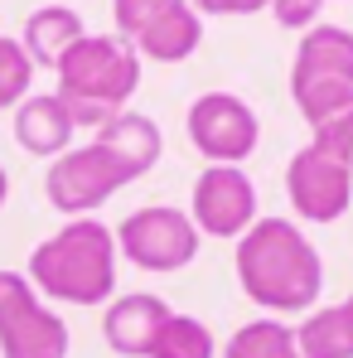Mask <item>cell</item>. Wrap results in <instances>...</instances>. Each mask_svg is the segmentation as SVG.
<instances>
[{"label": "cell", "instance_id": "4fadbf2b", "mask_svg": "<svg viewBox=\"0 0 353 358\" xmlns=\"http://www.w3.org/2000/svg\"><path fill=\"white\" fill-rule=\"evenodd\" d=\"M199 44H203V15L189 5V0H179L170 5L160 20H150L136 39H131V49L141 54V59H155V63H184L199 54Z\"/></svg>", "mask_w": 353, "mask_h": 358}, {"label": "cell", "instance_id": "ac0fdd59", "mask_svg": "<svg viewBox=\"0 0 353 358\" xmlns=\"http://www.w3.org/2000/svg\"><path fill=\"white\" fill-rule=\"evenodd\" d=\"M218 344H213V329L194 315H179L170 310V320L160 324L155 344H150V358H213Z\"/></svg>", "mask_w": 353, "mask_h": 358}, {"label": "cell", "instance_id": "9c48e42d", "mask_svg": "<svg viewBox=\"0 0 353 358\" xmlns=\"http://www.w3.org/2000/svg\"><path fill=\"white\" fill-rule=\"evenodd\" d=\"M286 199L305 223H339L353 208V170H344L319 145H305L286 165Z\"/></svg>", "mask_w": 353, "mask_h": 358}, {"label": "cell", "instance_id": "44dd1931", "mask_svg": "<svg viewBox=\"0 0 353 358\" xmlns=\"http://www.w3.org/2000/svg\"><path fill=\"white\" fill-rule=\"evenodd\" d=\"M170 5H179V0H112V20H117V34L131 44L150 20H160Z\"/></svg>", "mask_w": 353, "mask_h": 358}, {"label": "cell", "instance_id": "d4e9b609", "mask_svg": "<svg viewBox=\"0 0 353 358\" xmlns=\"http://www.w3.org/2000/svg\"><path fill=\"white\" fill-rule=\"evenodd\" d=\"M349 305H353V296H349Z\"/></svg>", "mask_w": 353, "mask_h": 358}, {"label": "cell", "instance_id": "52a82bcc", "mask_svg": "<svg viewBox=\"0 0 353 358\" xmlns=\"http://www.w3.org/2000/svg\"><path fill=\"white\" fill-rule=\"evenodd\" d=\"M126 184H131V175L117 165V155L92 136L87 145H68L59 160L49 165L44 194H49V203L59 213H68V218H92Z\"/></svg>", "mask_w": 353, "mask_h": 358}, {"label": "cell", "instance_id": "e0dca14e", "mask_svg": "<svg viewBox=\"0 0 353 358\" xmlns=\"http://www.w3.org/2000/svg\"><path fill=\"white\" fill-rule=\"evenodd\" d=\"M223 358H300V344H295V329L286 320L266 315V320L242 324L223 344Z\"/></svg>", "mask_w": 353, "mask_h": 358}, {"label": "cell", "instance_id": "5bb4252c", "mask_svg": "<svg viewBox=\"0 0 353 358\" xmlns=\"http://www.w3.org/2000/svg\"><path fill=\"white\" fill-rule=\"evenodd\" d=\"M87 34L82 15L73 5H39L24 15V29H20V44L24 54L34 59V68H59V59Z\"/></svg>", "mask_w": 353, "mask_h": 358}, {"label": "cell", "instance_id": "ba28073f", "mask_svg": "<svg viewBox=\"0 0 353 358\" xmlns=\"http://www.w3.org/2000/svg\"><path fill=\"white\" fill-rule=\"evenodd\" d=\"M184 131H189L194 150L208 165H242L257 150V141H261V121L237 92H203V97H194L189 117H184Z\"/></svg>", "mask_w": 353, "mask_h": 358}, {"label": "cell", "instance_id": "277c9868", "mask_svg": "<svg viewBox=\"0 0 353 358\" xmlns=\"http://www.w3.org/2000/svg\"><path fill=\"white\" fill-rule=\"evenodd\" d=\"M291 97L310 126L353 107V29L315 24L300 34L291 59Z\"/></svg>", "mask_w": 353, "mask_h": 358}, {"label": "cell", "instance_id": "30bf717a", "mask_svg": "<svg viewBox=\"0 0 353 358\" xmlns=\"http://www.w3.org/2000/svg\"><path fill=\"white\" fill-rule=\"evenodd\" d=\"M194 228L203 238L237 242L257 223V184L247 179L242 165H208L194 179V208H189Z\"/></svg>", "mask_w": 353, "mask_h": 358}, {"label": "cell", "instance_id": "d6986e66", "mask_svg": "<svg viewBox=\"0 0 353 358\" xmlns=\"http://www.w3.org/2000/svg\"><path fill=\"white\" fill-rule=\"evenodd\" d=\"M34 92V59L20 39L0 34V107H20Z\"/></svg>", "mask_w": 353, "mask_h": 358}, {"label": "cell", "instance_id": "cb8c5ba5", "mask_svg": "<svg viewBox=\"0 0 353 358\" xmlns=\"http://www.w3.org/2000/svg\"><path fill=\"white\" fill-rule=\"evenodd\" d=\"M5 199H10V175H5V165H0V208H5Z\"/></svg>", "mask_w": 353, "mask_h": 358}, {"label": "cell", "instance_id": "9a60e30c", "mask_svg": "<svg viewBox=\"0 0 353 358\" xmlns=\"http://www.w3.org/2000/svg\"><path fill=\"white\" fill-rule=\"evenodd\" d=\"M97 141L117 155V165L131 175V184L141 175H150L155 165H160V150H165V136H160V126L150 117H141V112H121L112 117L102 131H97Z\"/></svg>", "mask_w": 353, "mask_h": 358}, {"label": "cell", "instance_id": "8992f818", "mask_svg": "<svg viewBox=\"0 0 353 358\" xmlns=\"http://www.w3.org/2000/svg\"><path fill=\"white\" fill-rule=\"evenodd\" d=\"M0 358H68V324L24 271H0Z\"/></svg>", "mask_w": 353, "mask_h": 358}, {"label": "cell", "instance_id": "7c38bea8", "mask_svg": "<svg viewBox=\"0 0 353 358\" xmlns=\"http://www.w3.org/2000/svg\"><path fill=\"white\" fill-rule=\"evenodd\" d=\"M73 117L59 102V92H29L20 107H15V141L29 150V155H44V160H59L63 150L73 145Z\"/></svg>", "mask_w": 353, "mask_h": 358}, {"label": "cell", "instance_id": "2e32d148", "mask_svg": "<svg viewBox=\"0 0 353 358\" xmlns=\"http://www.w3.org/2000/svg\"><path fill=\"white\" fill-rule=\"evenodd\" d=\"M300 358H353V305H319L295 324Z\"/></svg>", "mask_w": 353, "mask_h": 358}, {"label": "cell", "instance_id": "3957f363", "mask_svg": "<svg viewBox=\"0 0 353 358\" xmlns=\"http://www.w3.org/2000/svg\"><path fill=\"white\" fill-rule=\"evenodd\" d=\"M59 102L68 107L73 126L102 131L141 87V54L121 34H82L59 59Z\"/></svg>", "mask_w": 353, "mask_h": 358}, {"label": "cell", "instance_id": "6da1fadb", "mask_svg": "<svg viewBox=\"0 0 353 358\" xmlns=\"http://www.w3.org/2000/svg\"><path fill=\"white\" fill-rule=\"evenodd\" d=\"M233 266L247 300L261 305L266 315L315 310V300L324 291V262H319L315 242L286 218H257L237 238Z\"/></svg>", "mask_w": 353, "mask_h": 358}, {"label": "cell", "instance_id": "603a6c76", "mask_svg": "<svg viewBox=\"0 0 353 358\" xmlns=\"http://www.w3.org/2000/svg\"><path fill=\"white\" fill-rule=\"evenodd\" d=\"M199 15H257L271 10V0H189Z\"/></svg>", "mask_w": 353, "mask_h": 358}, {"label": "cell", "instance_id": "7402d4cb", "mask_svg": "<svg viewBox=\"0 0 353 358\" xmlns=\"http://www.w3.org/2000/svg\"><path fill=\"white\" fill-rule=\"evenodd\" d=\"M329 0H271V15H276V24H286V29H315L319 24V10H324Z\"/></svg>", "mask_w": 353, "mask_h": 358}, {"label": "cell", "instance_id": "5b68a950", "mask_svg": "<svg viewBox=\"0 0 353 358\" xmlns=\"http://www.w3.org/2000/svg\"><path fill=\"white\" fill-rule=\"evenodd\" d=\"M199 242L203 233L175 203H145L117 223V252L150 276H170L179 266H189L199 257Z\"/></svg>", "mask_w": 353, "mask_h": 358}, {"label": "cell", "instance_id": "8fae6325", "mask_svg": "<svg viewBox=\"0 0 353 358\" xmlns=\"http://www.w3.org/2000/svg\"><path fill=\"white\" fill-rule=\"evenodd\" d=\"M170 320V305L150 291H131L121 300H107V315H102V339L107 349L121 358H150V344L160 334V324Z\"/></svg>", "mask_w": 353, "mask_h": 358}, {"label": "cell", "instance_id": "7a4b0ae2", "mask_svg": "<svg viewBox=\"0 0 353 358\" xmlns=\"http://www.w3.org/2000/svg\"><path fill=\"white\" fill-rule=\"evenodd\" d=\"M24 276L44 300L107 305L117 296V233L97 218H73L29 252Z\"/></svg>", "mask_w": 353, "mask_h": 358}, {"label": "cell", "instance_id": "ffe728a7", "mask_svg": "<svg viewBox=\"0 0 353 358\" xmlns=\"http://www.w3.org/2000/svg\"><path fill=\"white\" fill-rule=\"evenodd\" d=\"M315 131V141L310 145H319L324 155H334L344 170H353V107L344 112H334V117H324L319 126H310Z\"/></svg>", "mask_w": 353, "mask_h": 358}]
</instances>
